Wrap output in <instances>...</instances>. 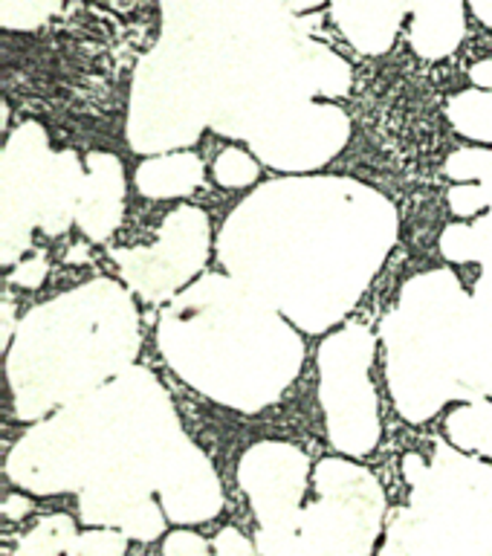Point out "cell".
Masks as SVG:
<instances>
[{"instance_id": "obj_2", "label": "cell", "mask_w": 492, "mask_h": 556, "mask_svg": "<svg viewBox=\"0 0 492 556\" xmlns=\"http://www.w3.org/2000/svg\"><path fill=\"white\" fill-rule=\"evenodd\" d=\"M73 542H76V536H73V521L64 519V516H52V519L41 521L21 542L15 556H59Z\"/></svg>"}, {"instance_id": "obj_5", "label": "cell", "mask_w": 492, "mask_h": 556, "mask_svg": "<svg viewBox=\"0 0 492 556\" xmlns=\"http://www.w3.org/2000/svg\"><path fill=\"white\" fill-rule=\"evenodd\" d=\"M316 3H319V0H307V7H316Z\"/></svg>"}, {"instance_id": "obj_4", "label": "cell", "mask_w": 492, "mask_h": 556, "mask_svg": "<svg viewBox=\"0 0 492 556\" xmlns=\"http://www.w3.org/2000/svg\"><path fill=\"white\" fill-rule=\"evenodd\" d=\"M469 76L476 78L478 85L492 87V61H478L476 67L469 70Z\"/></svg>"}, {"instance_id": "obj_3", "label": "cell", "mask_w": 492, "mask_h": 556, "mask_svg": "<svg viewBox=\"0 0 492 556\" xmlns=\"http://www.w3.org/2000/svg\"><path fill=\"white\" fill-rule=\"evenodd\" d=\"M128 542L113 530H90L76 536V542L67 547V556H125Z\"/></svg>"}, {"instance_id": "obj_1", "label": "cell", "mask_w": 492, "mask_h": 556, "mask_svg": "<svg viewBox=\"0 0 492 556\" xmlns=\"http://www.w3.org/2000/svg\"><path fill=\"white\" fill-rule=\"evenodd\" d=\"M165 556H255L252 545L235 528L217 533L215 545L209 551L206 539L194 533H172L165 542Z\"/></svg>"}]
</instances>
